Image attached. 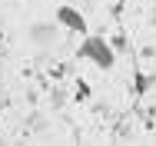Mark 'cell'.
Segmentation results:
<instances>
[{"mask_svg": "<svg viewBox=\"0 0 156 146\" xmlns=\"http://www.w3.org/2000/svg\"><path fill=\"white\" fill-rule=\"evenodd\" d=\"M76 53L83 60H90V63H96L100 70H110V66L116 63V53H113V47H110L106 37H87V33H83V43H80Z\"/></svg>", "mask_w": 156, "mask_h": 146, "instance_id": "1", "label": "cell"}, {"mask_svg": "<svg viewBox=\"0 0 156 146\" xmlns=\"http://www.w3.org/2000/svg\"><path fill=\"white\" fill-rule=\"evenodd\" d=\"M57 20H60L63 27L66 30H73V33H80V37H83V33H87V17H83V13H80V10H76V7H70V3H63V7H57Z\"/></svg>", "mask_w": 156, "mask_h": 146, "instance_id": "2", "label": "cell"}]
</instances>
